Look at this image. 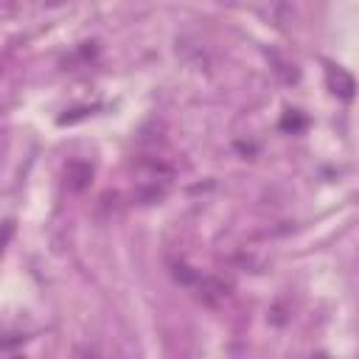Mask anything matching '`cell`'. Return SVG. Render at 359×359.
Wrapping results in <instances>:
<instances>
[{
	"label": "cell",
	"instance_id": "cell-1",
	"mask_svg": "<svg viewBox=\"0 0 359 359\" xmlns=\"http://www.w3.org/2000/svg\"><path fill=\"white\" fill-rule=\"evenodd\" d=\"M194 286H196V297H199L205 306H210V309L224 306V303L230 300V294H233V286H230L227 280L216 278V275H202V278L194 280Z\"/></svg>",
	"mask_w": 359,
	"mask_h": 359
},
{
	"label": "cell",
	"instance_id": "cell-2",
	"mask_svg": "<svg viewBox=\"0 0 359 359\" xmlns=\"http://www.w3.org/2000/svg\"><path fill=\"white\" fill-rule=\"evenodd\" d=\"M93 182V165L84 160H70L65 165V188L70 194H84Z\"/></svg>",
	"mask_w": 359,
	"mask_h": 359
},
{
	"label": "cell",
	"instance_id": "cell-3",
	"mask_svg": "<svg viewBox=\"0 0 359 359\" xmlns=\"http://www.w3.org/2000/svg\"><path fill=\"white\" fill-rule=\"evenodd\" d=\"M165 194H168V180H143V182L135 188L132 196H135L140 205H154V202L165 199Z\"/></svg>",
	"mask_w": 359,
	"mask_h": 359
},
{
	"label": "cell",
	"instance_id": "cell-4",
	"mask_svg": "<svg viewBox=\"0 0 359 359\" xmlns=\"http://www.w3.org/2000/svg\"><path fill=\"white\" fill-rule=\"evenodd\" d=\"M328 87H331V93L339 95L342 101H351V98H353V90H356L353 76H351L348 70H342V67H328Z\"/></svg>",
	"mask_w": 359,
	"mask_h": 359
},
{
	"label": "cell",
	"instance_id": "cell-5",
	"mask_svg": "<svg viewBox=\"0 0 359 359\" xmlns=\"http://www.w3.org/2000/svg\"><path fill=\"white\" fill-rule=\"evenodd\" d=\"M303 126H306V118H303L297 109H286V115H283V121H280V129L297 132V129H303Z\"/></svg>",
	"mask_w": 359,
	"mask_h": 359
},
{
	"label": "cell",
	"instance_id": "cell-6",
	"mask_svg": "<svg viewBox=\"0 0 359 359\" xmlns=\"http://www.w3.org/2000/svg\"><path fill=\"white\" fill-rule=\"evenodd\" d=\"M174 278H177L180 283H194L199 275H196V272H191L188 266H182V264H180V266H174Z\"/></svg>",
	"mask_w": 359,
	"mask_h": 359
},
{
	"label": "cell",
	"instance_id": "cell-7",
	"mask_svg": "<svg viewBox=\"0 0 359 359\" xmlns=\"http://www.w3.org/2000/svg\"><path fill=\"white\" fill-rule=\"evenodd\" d=\"M11 236H14V222L8 219V222H3V224H0V252L6 250V244L11 241Z\"/></svg>",
	"mask_w": 359,
	"mask_h": 359
},
{
	"label": "cell",
	"instance_id": "cell-8",
	"mask_svg": "<svg viewBox=\"0 0 359 359\" xmlns=\"http://www.w3.org/2000/svg\"><path fill=\"white\" fill-rule=\"evenodd\" d=\"M25 342V337H11V339H0V351H8V348H14V345H22Z\"/></svg>",
	"mask_w": 359,
	"mask_h": 359
},
{
	"label": "cell",
	"instance_id": "cell-9",
	"mask_svg": "<svg viewBox=\"0 0 359 359\" xmlns=\"http://www.w3.org/2000/svg\"><path fill=\"white\" fill-rule=\"evenodd\" d=\"M62 3H67V0H45V6H62Z\"/></svg>",
	"mask_w": 359,
	"mask_h": 359
},
{
	"label": "cell",
	"instance_id": "cell-10",
	"mask_svg": "<svg viewBox=\"0 0 359 359\" xmlns=\"http://www.w3.org/2000/svg\"><path fill=\"white\" fill-rule=\"evenodd\" d=\"M0 76H3V62H0Z\"/></svg>",
	"mask_w": 359,
	"mask_h": 359
}]
</instances>
